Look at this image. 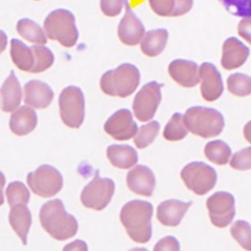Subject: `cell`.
<instances>
[{
  "label": "cell",
  "mask_w": 251,
  "mask_h": 251,
  "mask_svg": "<svg viewBox=\"0 0 251 251\" xmlns=\"http://www.w3.org/2000/svg\"><path fill=\"white\" fill-rule=\"evenodd\" d=\"M153 206L142 200L127 202L121 210L120 219L129 237L137 243H146L152 235Z\"/></svg>",
  "instance_id": "1"
},
{
  "label": "cell",
  "mask_w": 251,
  "mask_h": 251,
  "mask_svg": "<svg viewBox=\"0 0 251 251\" xmlns=\"http://www.w3.org/2000/svg\"><path fill=\"white\" fill-rule=\"evenodd\" d=\"M39 220L42 227L57 240L71 238L77 231L75 218L66 212L60 199L44 203L39 212Z\"/></svg>",
  "instance_id": "2"
},
{
  "label": "cell",
  "mask_w": 251,
  "mask_h": 251,
  "mask_svg": "<svg viewBox=\"0 0 251 251\" xmlns=\"http://www.w3.org/2000/svg\"><path fill=\"white\" fill-rule=\"evenodd\" d=\"M140 80L138 69L128 63L106 72L100 78V87L105 94L126 97L133 93Z\"/></svg>",
  "instance_id": "3"
},
{
  "label": "cell",
  "mask_w": 251,
  "mask_h": 251,
  "mask_svg": "<svg viewBox=\"0 0 251 251\" xmlns=\"http://www.w3.org/2000/svg\"><path fill=\"white\" fill-rule=\"evenodd\" d=\"M183 117L187 128L203 138L219 135L225 126L223 115L212 108L194 106L187 109Z\"/></svg>",
  "instance_id": "4"
},
{
  "label": "cell",
  "mask_w": 251,
  "mask_h": 251,
  "mask_svg": "<svg viewBox=\"0 0 251 251\" xmlns=\"http://www.w3.org/2000/svg\"><path fill=\"white\" fill-rule=\"evenodd\" d=\"M43 28L49 39L57 40L65 47H73L78 38L75 16L66 9L52 11L44 20Z\"/></svg>",
  "instance_id": "5"
},
{
  "label": "cell",
  "mask_w": 251,
  "mask_h": 251,
  "mask_svg": "<svg viewBox=\"0 0 251 251\" xmlns=\"http://www.w3.org/2000/svg\"><path fill=\"white\" fill-rule=\"evenodd\" d=\"M60 116L63 123L73 128H78L84 119V96L77 86H67L59 96Z\"/></svg>",
  "instance_id": "6"
},
{
  "label": "cell",
  "mask_w": 251,
  "mask_h": 251,
  "mask_svg": "<svg viewBox=\"0 0 251 251\" xmlns=\"http://www.w3.org/2000/svg\"><path fill=\"white\" fill-rule=\"evenodd\" d=\"M180 176L186 187L197 195L209 192L217 182V173L203 162H192L180 172Z\"/></svg>",
  "instance_id": "7"
},
{
  "label": "cell",
  "mask_w": 251,
  "mask_h": 251,
  "mask_svg": "<svg viewBox=\"0 0 251 251\" xmlns=\"http://www.w3.org/2000/svg\"><path fill=\"white\" fill-rule=\"evenodd\" d=\"M26 182L31 191L41 197H52L63 187V176L50 165H41L26 176Z\"/></svg>",
  "instance_id": "8"
},
{
  "label": "cell",
  "mask_w": 251,
  "mask_h": 251,
  "mask_svg": "<svg viewBox=\"0 0 251 251\" xmlns=\"http://www.w3.org/2000/svg\"><path fill=\"white\" fill-rule=\"evenodd\" d=\"M114 191L115 182L111 178L100 177L97 173L96 176L84 186L80 201L85 207L100 211L110 203Z\"/></svg>",
  "instance_id": "9"
},
{
  "label": "cell",
  "mask_w": 251,
  "mask_h": 251,
  "mask_svg": "<svg viewBox=\"0 0 251 251\" xmlns=\"http://www.w3.org/2000/svg\"><path fill=\"white\" fill-rule=\"evenodd\" d=\"M163 83L150 81L146 83L137 92L132 103L134 116L140 122H147L151 120L161 102V87Z\"/></svg>",
  "instance_id": "10"
},
{
  "label": "cell",
  "mask_w": 251,
  "mask_h": 251,
  "mask_svg": "<svg viewBox=\"0 0 251 251\" xmlns=\"http://www.w3.org/2000/svg\"><path fill=\"white\" fill-rule=\"evenodd\" d=\"M207 208L212 224L217 227L227 226L234 218L233 196L226 191L214 193L207 199Z\"/></svg>",
  "instance_id": "11"
},
{
  "label": "cell",
  "mask_w": 251,
  "mask_h": 251,
  "mask_svg": "<svg viewBox=\"0 0 251 251\" xmlns=\"http://www.w3.org/2000/svg\"><path fill=\"white\" fill-rule=\"evenodd\" d=\"M104 130L117 140H127L137 132V125L127 109L115 112L104 124Z\"/></svg>",
  "instance_id": "12"
},
{
  "label": "cell",
  "mask_w": 251,
  "mask_h": 251,
  "mask_svg": "<svg viewBox=\"0 0 251 251\" xmlns=\"http://www.w3.org/2000/svg\"><path fill=\"white\" fill-rule=\"evenodd\" d=\"M145 34V27L141 21L131 11L128 2H125V15L118 26L120 40L129 46L138 44Z\"/></svg>",
  "instance_id": "13"
},
{
  "label": "cell",
  "mask_w": 251,
  "mask_h": 251,
  "mask_svg": "<svg viewBox=\"0 0 251 251\" xmlns=\"http://www.w3.org/2000/svg\"><path fill=\"white\" fill-rule=\"evenodd\" d=\"M201 80V94L207 101L217 100L224 91L221 74L211 63H203L199 69Z\"/></svg>",
  "instance_id": "14"
},
{
  "label": "cell",
  "mask_w": 251,
  "mask_h": 251,
  "mask_svg": "<svg viewBox=\"0 0 251 251\" xmlns=\"http://www.w3.org/2000/svg\"><path fill=\"white\" fill-rule=\"evenodd\" d=\"M155 183L153 172L144 165H137L127 173V187L136 194L150 197L155 188Z\"/></svg>",
  "instance_id": "15"
},
{
  "label": "cell",
  "mask_w": 251,
  "mask_h": 251,
  "mask_svg": "<svg viewBox=\"0 0 251 251\" xmlns=\"http://www.w3.org/2000/svg\"><path fill=\"white\" fill-rule=\"evenodd\" d=\"M171 77L183 87H193L200 81V75L196 63L183 59H176L169 65Z\"/></svg>",
  "instance_id": "16"
},
{
  "label": "cell",
  "mask_w": 251,
  "mask_h": 251,
  "mask_svg": "<svg viewBox=\"0 0 251 251\" xmlns=\"http://www.w3.org/2000/svg\"><path fill=\"white\" fill-rule=\"evenodd\" d=\"M25 103L32 108L44 109L50 105L54 93L51 87L40 80H29L24 87Z\"/></svg>",
  "instance_id": "17"
},
{
  "label": "cell",
  "mask_w": 251,
  "mask_h": 251,
  "mask_svg": "<svg viewBox=\"0 0 251 251\" xmlns=\"http://www.w3.org/2000/svg\"><path fill=\"white\" fill-rule=\"evenodd\" d=\"M249 48L235 37L227 38L223 45L221 64L226 70H233L242 66L249 56Z\"/></svg>",
  "instance_id": "18"
},
{
  "label": "cell",
  "mask_w": 251,
  "mask_h": 251,
  "mask_svg": "<svg viewBox=\"0 0 251 251\" xmlns=\"http://www.w3.org/2000/svg\"><path fill=\"white\" fill-rule=\"evenodd\" d=\"M191 203V201L182 202L176 199L163 201L157 207V219L164 226H176L182 220Z\"/></svg>",
  "instance_id": "19"
},
{
  "label": "cell",
  "mask_w": 251,
  "mask_h": 251,
  "mask_svg": "<svg viewBox=\"0 0 251 251\" xmlns=\"http://www.w3.org/2000/svg\"><path fill=\"white\" fill-rule=\"evenodd\" d=\"M36 124V113L28 106H22L16 109L10 118V128L17 135H25L31 132Z\"/></svg>",
  "instance_id": "20"
},
{
  "label": "cell",
  "mask_w": 251,
  "mask_h": 251,
  "mask_svg": "<svg viewBox=\"0 0 251 251\" xmlns=\"http://www.w3.org/2000/svg\"><path fill=\"white\" fill-rule=\"evenodd\" d=\"M9 223L22 239L24 245H25L27 233L31 225V214L29 209L26 207V204H18L11 207Z\"/></svg>",
  "instance_id": "21"
},
{
  "label": "cell",
  "mask_w": 251,
  "mask_h": 251,
  "mask_svg": "<svg viewBox=\"0 0 251 251\" xmlns=\"http://www.w3.org/2000/svg\"><path fill=\"white\" fill-rule=\"evenodd\" d=\"M1 96L2 110L4 112H12L19 107L22 100V88L13 71H11L10 75L5 79L1 87Z\"/></svg>",
  "instance_id": "22"
},
{
  "label": "cell",
  "mask_w": 251,
  "mask_h": 251,
  "mask_svg": "<svg viewBox=\"0 0 251 251\" xmlns=\"http://www.w3.org/2000/svg\"><path fill=\"white\" fill-rule=\"evenodd\" d=\"M107 157L111 164L120 169H129L138 160L137 152L129 145L113 144L107 148Z\"/></svg>",
  "instance_id": "23"
},
{
  "label": "cell",
  "mask_w": 251,
  "mask_h": 251,
  "mask_svg": "<svg viewBox=\"0 0 251 251\" xmlns=\"http://www.w3.org/2000/svg\"><path fill=\"white\" fill-rule=\"evenodd\" d=\"M169 33L165 28L149 30L144 34L140 41V49L145 55L155 57L165 49Z\"/></svg>",
  "instance_id": "24"
},
{
  "label": "cell",
  "mask_w": 251,
  "mask_h": 251,
  "mask_svg": "<svg viewBox=\"0 0 251 251\" xmlns=\"http://www.w3.org/2000/svg\"><path fill=\"white\" fill-rule=\"evenodd\" d=\"M10 54L14 64L22 71L30 72L34 65V55L31 47L17 38L11 40Z\"/></svg>",
  "instance_id": "25"
},
{
  "label": "cell",
  "mask_w": 251,
  "mask_h": 251,
  "mask_svg": "<svg viewBox=\"0 0 251 251\" xmlns=\"http://www.w3.org/2000/svg\"><path fill=\"white\" fill-rule=\"evenodd\" d=\"M17 31L25 40L35 44H45L47 35L44 28L29 19H22L17 23Z\"/></svg>",
  "instance_id": "26"
},
{
  "label": "cell",
  "mask_w": 251,
  "mask_h": 251,
  "mask_svg": "<svg viewBox=\"0 0 251 251\" xmlns=\"http://www.w3.org/2000/svg\"><path fill=\"white\" fill-rule=\"evenodd\" d=\"M204 152L207 159L217 165H226L231 156L229 146L223 140L208 142L205 145Z\"/></svg>",
  "instance_id": "27"
},
{
  "label": "cell",
  "mask_w": 251,
  "mask_h": 251,
  "mask_svg": "<svg viewBox=\"0 0 251 251\" xmlns=\"http://www.w3.org/2000/svg\"><path fill=\"white\" fill-rule=\"evenodd\" d=\"M187 134V126L184 123V117L180 113L173 115L166 125L163 136L169 141H176L184 138Z\"/></svg>",
  "instance_id": "28"
},
{
  "label": "cell",
  "mask_w": 251,
  "mask_h": 251,
  "mask_svg": "<svg viewBox=\"0 0 251 251\" xmlns=\"http://www.w3.org/2000/svg\"><path fill=\"white\" fill-rule=\"evenodd\" d=\"M34 55V65L30 73H41L50 68L54 62V55L52 51L43 46V44H36L31 46Z\"/></svg>",
  "instance_id": "29"
},
{
  "label": "cell",
  "mask_w": 251,
  "mask_h": 251,
  "mask_svg": "<svg viewBox=\"0 0 251 251\" xmlns=\"http://www.w3.org/2000/svg\"><path fill=\"white\" fill-rule=\"evenodd\" d=\"M228 91L236 96H247L251 94V77L247 75L235 73L228 76L227 80Z\"/></svg>",
  "instance_id": "30"
},
{
  "label": "cell",
  "mask_w": 251,
  "mask_h": 251,
  "mask_svg": "<svg viewBox=\"0 0 251 251\" xmlns=\"http://www.w3.org/2000/svg\"><path fill=\"white\" fill-rule=\"evenodd\" d=\"M29 196L28 189L21 181H13L6 188V198L11 207L18 204H27Z\"/></svg>",
  "instance_id": "31"
},
{
  "label": "cell",
  "mask_w": 251,
  "mask_h": 251,
  "mask_svg": "<svg viewBox=\"0 0 251 251\" xmlns=\"http://www.w3.org/2000/svg\"><path fill=\"white\" fill-rule=\"evenodd\" d=\"M160 129V125L156 121L141 126L134 135V143L137 148L143 149L151 144L157 136Z\"/></svg>",
  "instance_id": "32"
},
{
  "label": "cell",
  "mask_w": 251,
  "mask_h": 251,
  "mask_svg": "<svg viewBox=\"0 0 251 251\" xmlns=\"http://www.w3.org/2000/svg\"><path fill=\"white\" fill-rule=\"evenodd\" d=\"M230 233L244 249L251 251V226L247 222L236 221L230 227Z\"/></svg>",
  "instance_id": "33"
},
{
  "label": "cell",
  "mask_w": 251,
  "mask_h": 251,
  "mask_svg": "<svg viewBox=\"0 0 251 251\" xmlns=\"http://www.w3.org/2000/svg\"><path fill=\"white\" fill-rule=\"evenodd\" d=\"M220 2L236 17H251V0H220Z\"/></svg>",
  "instance_id": "34"
},
{
  "label": "cell",
  "mask_w": 251,
  "mask_h": 251,
  "mask_svg": "<svg viewBox=\"0 0 251 251\" xmlns=\"http://www.w3.org/2000/svg\"><path fill=\"white\" fill-rule=\"evenodd\" d=\"M230 167L239 171L251 169V147H247L233 154L230 160Z\"/></svg>",
  "instance_id": "35"
},
{
  "label": "cell",
  "mask_w": 251,
  "mask_h": 251,
  "mask_svg": "<svg viewBox=\"0 0 251 251\" xmlns=\"http://www.w3.org/2000/svg\"><path fill=\"white\" fill-rule=\"evenodd\" d=\"M153 12L161 17H172L176 6V0H149Z\"/></svg>",
  "instance_id": "36"
},
{
  "label": "cell",
  "mask_w": 251,
  "mask_h": 251,
  "mask_svg": "<svg viewBox=\"0 0 251 251\" xmlns=\"http://www.w3.org/2000/svg\"><path fill=\"white\" fill-rule=\"evenodd\" d=\"M126 0H100V9L108 17L118 16L125 6Z\"/></svg>",
  "instance_id": "37"
},
{
  "label": "cell",
  "mask_w": 251,
  "mask_h": 251,
  "mask_svg": "<svg viewBox=\"0 0 251 251\" xmlns=\"http://www.w3.org/2000/svg\"><path fill=\"white\" fill-rule=\"evenodd\" d=\"M155 251H163V250H170V251H177L179 250L178 241L173 236H166L162 238L154 247Z\"/></svg>",
  "instance_id": "38"
},
{
  "label": "cell",
  "mask_w": 251,
  "mask_h": 251,
  "mask_svg": "<svg viewBox=\"0 0 251 251\" xmlns=\"http://www.w3.org/2000/svg\"><path fill=\"white\" fill-rule=\"evenodd\" d=\"M238 34L251 45V17L243 18L237 26Z\"/></svg>",
  "instance_id": "39"
},
{
  "label": "cell",
  "mask_w": 251,
  "mask_h": 251,
  "mask_svg": "<svg viewBox=\"0 0 251 251\" xmlns=\"http://www.w3.org/2000/svg\"><path fill=\"white\" fill-rule=\"evenodd\" d=\"M192 6L193 0H176V6L172 17H178L186 14L191 10Z\"/></svg>",
  "instance_id": "40"
},
{
  "label": "cell",
  "mask_w": 251,
  "mask_h": 251,
  "mask_svg": "<svg viewBox=\"0 0 251 251\" xmlns=\"http://www.w3.org/2000/svg\"><path fill=\"white\" fill-rule=\"evenodd\" d=\"M86 244L81 240H75L64 247V250H86Z\"/></svg>",
  "instance_id": "41"
},
{
  "label": "cell",
  "mask_w": 251,
  "mask_h": 251,
  "mask_svg": "<svg viewBox=\"0 0 251 251\" xmlns=\"http://www.w3.org/2000/svg\"><path fill=\"white\" fill-rule=\"evenodd\" d=\"M243 133H244V137L246 138V140L251 143V121H249V122L244 126Z\"/></svg>",
  "instance_id": "42"
}]
</instances>
